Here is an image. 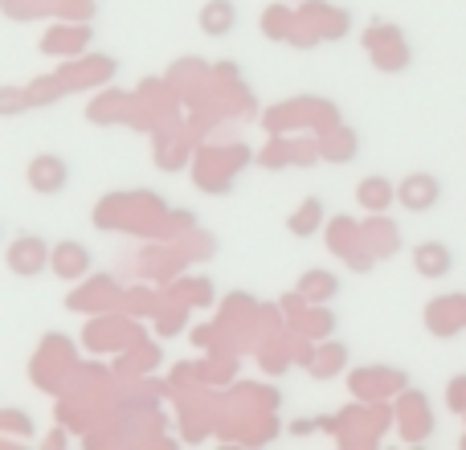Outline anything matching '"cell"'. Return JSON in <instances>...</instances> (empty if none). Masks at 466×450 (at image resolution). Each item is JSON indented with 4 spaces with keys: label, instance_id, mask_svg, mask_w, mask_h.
<instances>
[{
    "label": "cell",
    "instance_id": "4",
    "mask_svg": "<svg viewBox=\"0 0 466 450\" xmlns=\"http://www.w3.org/2000/svg\"><path fill=\"white\" fill-rule=\"evenodd\" d=\"M413 271H418L421 279H446V274L454 271V250L446 246V241H421V246L413 250Z\"/></svg>",
    "mask_w": 466,
    "mask_h": 450
},
{
    "label": "cell",
    "instance_id": "6",
    "mask_svg": "<svg viewBox=\"0 0 466 450\" xmlns=\"http://www.w3.org/2000/svg\"><path fill=\"white\" fill-rule=\"evenodd\" d=\"M356 201L364 205V210H372V213H380V210H389V205L397 201V189L389 185L385 177H369L360 189H356Z\"/></svg>",
    "mask_w": 466,
    "mask_h": 450
},
{
    "label": "cell",
    "instance_id": "5",
    "mask_svg": "<svg viewBox=\"0 0 466 450\" xmlns=\"http://www.w3.org/2000/svg\"><path fill=\"white\" fill-rule=\"evenodd\" d=\"M201 29L209 33V37H229V33L238 29V5H233V0H209V5L201 8Z\"/></svg>",
    "mask_w": 466,
    "mask_h": 450
},
{
    "label": "cell",
    "instance_id": "7",
    "mask_svg": "<svg viewBox=\"0 0 466 450\" xmlns=\"http://www.w3.org/2000/svg\"><path fill=\"white\" fill-rule=\"evenodd\" d=\"M319 221H323V201H315V197H311V201L299 210V218L287 221V230L299 233V238H307V233H315V225H319Z\"/></svg>",
    "mask_w": 466,
    "mask_h": 450
},
{
    "label": "cell",
    "instance_id": "3",
    "mask_svg": "<svg viewBox=\"0 0 466 450\" xmlns=\"http://www.w3.org/2000/svg\"><path fill=\"white\" fill-rule=\"evenodd\" d=\"M49 262V241L46 238H16L13 250H8V266H13L16 274H25V279H33V274H41Z\"/></svg>",
    "mask_w": 466,
    "mask_h": 450
},
{
    "label": "cell",
    "instance_id": "2",
    "mask_svg": "<svg viewBox=\"0 0 466 450\" xmlns=\"http://www.w3.org/2000/svg\"><path fill=\"white\" fill-rule=\"evenodd\" d=\"M66 185H70V164H66L62 156L46 152V156H37V160L29 164V189L33 193L49 197V193H62Z\"/></svg>",
    "mask_w": 466,
    "mask_h": 450
},
{
    "label": "cell",
    "instance_id": "1",
    "mask_svg": "<svg viewBox=\"0 0 466 450\" xmlns=\"http://www.w3.org/2000/svg\"><path fill=\"white\" fill-rule=\"evenodd\" d=\"M397 201H401V210H410V213H430L438 201H442V180H438L434 172H413V177L401 180Z\"/></svg>",
    "mask_w": 466,
    "mask_h": 450
}]
</instances>
